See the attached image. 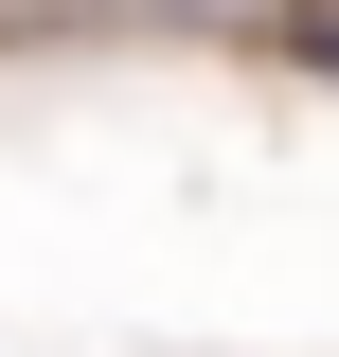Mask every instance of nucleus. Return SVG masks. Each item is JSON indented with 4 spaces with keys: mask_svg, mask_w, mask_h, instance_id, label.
<instances>
[{
    "mask_svg": "<svg viewBox=\"0 0 339 357\" xmlns=\"http://www.w3.org/2000/svg\"><path fill=\"white\" fill-rule=\"evenodd\" d=\"M322 54H339V18H322Z\"/></svg>",
    "mask_w": 339,
    "mask_h": 357,
    "instance_id": "obj_1",
    "label": "nucleus"
}]
</instances>
